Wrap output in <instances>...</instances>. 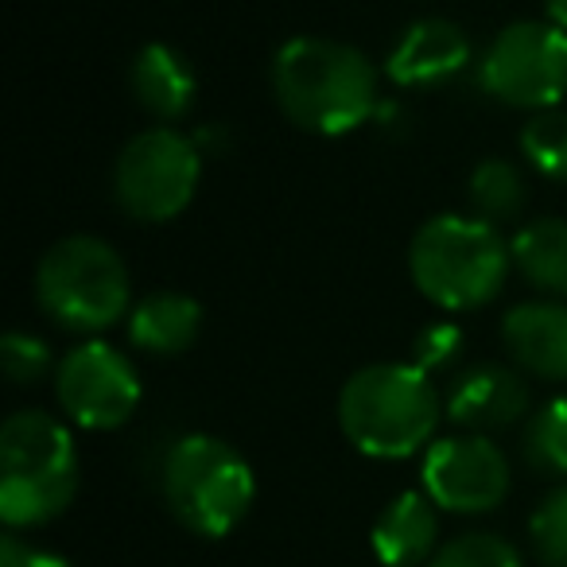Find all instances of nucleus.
I'll use <instances>...</instances> for the list:
<instances>
[{
    "label": "nucleus",
    "mask_w": 567,
    "mask_h": 567,
    "mask_svg": "<svg viewBox=\"0 0 567 567\" xmlns=\"http://www.w3.org/2000/svg\"><path fill=\"white\" fill-rule=\"evenodd\" d=\"M272 94L284 117L319 136L358 128L378 105V74L358 48L300 35L272 59Z\"/></svg>",
    "instance_id": "obj_1"
},
{
    "label": "nucleus",
    "mask_w": 567,
    "mask_h": 567,
    "mask_svg": "<svg viewBox=\"0 0 567 567\" xmlns=\"http://www.w3.org/2000/svg\"><path fill=\"white\" fill-rule=\"evenodd\" d=\"M79 494V447L63 420L40 409L0 427V517L9 528L55 520Z\"/></svg>",
    "instance_id": "obj_2"
},
{
    "label": "nucleus",
    "mask_w": 567,
    "mask_h": 567,
    "mask_svg": "<svg viewBox=\"0 0 567 567\" xmlns=\"http://www.w3.org/2000/svg\"><path fill=\"white\" fill-rule=\"evenodd\" d=\"M513 265V249L494 221L440 214L412 237L409 272L416 288L443 311L486 308L502 292Z\"/></svg>",
    "instance_id": "obj_3"
},
{
    "label": "nucleus",
    "mask_w": 567,
    "mask_h": 567,
    "mask_svg": "<svg viewBox=\"0 0 567 567\" xmlns=\"http://www.w3.org/2000/svg\"><path fill=\"white\" fill-rule=\"evenodd\" d=\"M339 424L362 455L404 458L432 440L440 424V393L416 365H365L342 385Z\"/></svg>",
    "instance_id": "obj_4"
},
{
    "label": "nucleus",
    "mask_w": 567,
    "mask_h": 567,
    "mask_svg": "<svg viewBox=\"0 0 567 567\" xmlns=\"http://www.w3.org/2000/svg\"><path fill=\"white\" fill-rule=\"evenodd\" d=\"M159 486L175 520L210 540L234 533L257 494V478L241 451L203 432L172 443L159 466Z\"/></svg>",
    "instance_id": "obj_5"
},
{
    "label": "nucleus",
    "mask_w": 567,
    "mask_h": 567,
    "mask_svg": "<svg viewBox=\"0 0 567 567\" xmlns=\"http://www.w3.org/2000/svg\"><path fill=\"white\" fill-rule=\"evenodd\" d=\"M35 300L66 331H105L128 311V268L102 237H63L35 268Z\"/></svg>",
    "instance_id": "obj_6"
},
{
    "label": "nucleus",
    "mask_w": 567,
    "mask_h": 567,
    "mask_svg": "<svg viewBox=\"0 0 567 567\" xmlns=\"http://www.w3.org/2000/svg\"><path fill=\"white\" fill-rule=\"evenodd\" d=\"M203 175L198 144L175 128H148L121 148L113 167L117 206L136 221H172L190 206Z\"/></svg>",
    "instance_id": "obj_7"
},
{
    "label": "nucleus",
    "mask_w": 567,
    "mask_h": 567,
    "mask_svg": "<svg viewBox=\"0 0 567 567\" xmlns=\"http://www.w3.org/2000/svg\"><path fill=\"white\" fill-rule=\"evenodd\" d=\"M478 82L513 110H556L567 97V32L536 20L509 24L482 55Z\"/></svg>",
    "instance_id": "obj_8"
},
{
    "label": "nucleus",
    "mask_w": 567,
    "mask_h": 567,
    "mask_svg": "<svg viewBox=\"0 0 567 567\" xmlns=\"http://www.w3.org/2000/svg\"><path fill=\"white\" fill-rule=\"evenodd\" d=\"M55 396L79 427L113 432L141 404V378L133 362L110 342H82L59 362Z\"/></svg>",
    "instance_id": "obj_9"
},
{
    "label": "nucleus",
    "mask_w": 567,
    "mask_h": 567,
    "mask_svg": "<svg viewBox=\"0 0 567 567\" xmlns=\"http://www.w3.org/2000/svg\"><path fill=\"white\" fill-rule=\"evenodd\" d=\"M424 494L451 513H489L509 494V463L486 435H451L427 447Z\"/></svg>",
    "instance_id": "obj_10"
},
{
    "label": "nucleus",
    "mask_w": 567,
    "mask_h": 567,
    "mask_svg": "<svg viewBox=\"0 0 567 567\" xmlns=\"http://www.w3.org/2000/svg\"><path fill=\"white\" fill-rule=\"evenodd\" d=\"M528 412V385L509 365H471L455 378L447 416L474 435L517 424Z\"/></svg>",
    "instance_id": "obj_11"
},
{
    "label": "nucleus",
    "mask_w": 567,
    "mask_h": 567,
    "mask_svg": "<svg viewBox=\"0 0 567 567\" xmlns=\"http://www.w3.org/2000/svg\"><path fill=\"white\" fill-rule=\"evenodd\" d=\"M471 63V40L455 20H420L396 40L389 55V79L396 86H440Z\"/></svg>",
    "instance_id": "obj_12"
},
{
    "label": "nucleus",
    "mask_w": 567,
    "mask_h": 567,
    "mask_svg": "<svg viewBox=\"0 0 567 567\" xmlns=\"http://www.w3.org/2000/svg\"><path fill=\"white\" fill-rule=\"evenodd\" d=\"M502 342L513 362L544 381H567V303L536 300L505 316Z\"/></svg>",
    "instance_id": "obj_13"
},
{
    "label": "nucleus",
    "mask_w": 567,
    "mask_h": 567,
    "mask_svg": "<svg viewBox=\"0 0 567 567\" xmlns=\"http://www.w3.org/2000/svg\"><path fill=\"white\" fill-rule=\"evenodd\" d=\"M440 505L427 494H409L393 497V502L381 509V517L373 520L370 544L378 551V559L385 567H416V564H432L435 540H440V517H435Z\"/></svg>",
    "instance_id": "obj_14"
},
{
    "label": "nucleus",
    "mask_w": 567,
    "mask_h": 567,
    "mask_svg": "<svg viewBox=\"0 0 567 567\" xmlns=\"http://www.w3.org/2000/svg\"><path fill=\"white\" fill-rule=\"evenodd\" d=\"M133 94L152 117L159 121H179L187 117V110L195 105V71L190 63L167 43H148L141 55L133 59Z\"/></svg>",
    "instance_id": "obj_15"
},
{
    "label": "nucleus",
    "mask_w": 567,
    "mask_h": 567,
    "mask_svg": "<svg viewBox=\"0 0 567 567\" xmlns=\"http://www.w3.org/2000/svg\"><path fill=\"white\" fill-rule=\"evenodd\" d=\"M203 331V308L183 292H152L128 316V339L148 354H183Z\"/></svg>",
    "instance_id": "obj_16"
},
{
    "label": "nucleus",
    "mask_w": 567,
    "mask_h": 567,
    "mask_svg": "<svg viewBox=\"0 0 567 567\" xmlns=\"http://www.w3.org/2000/svg\"><path fill=\"white\" fill-rule=\"evenodd\" d=\"M509 249L517 272L533 284L536 292L567 300V221H533V226L517 229Z\"/></svg>",
    "instance_id": "obj_17"
},
{
    "label": "nucleus",
    "mask_w": 567,
    "mask_h": 567,
    "mask_svg": "<svg viewBox=\"0 0 567 567\" xmlns=\"http://www.w3.org/2000/svg\"><path fill=\"white\" fill-rule=\"evenodd\" d=\"M471 206L486 221H509L525 210V179L509 159H482L471 172Z\"/></svg>",
    "instance_id": "obj_18"
},
{
    "label": "nucleus",
    "mask_w": 567,
    "mask_h": 567,
    "mask_svg": "<svg viewBox=\"0 0 567 567\" xmlns=\"http://www.w3.org/2000/svg\"><path fill=\"white\" fill-rule=\"evenodd\" d=\"M525 458L540 474H567V396H556L528 416Z\"/></svg>",
    "instance_id": "obj_19"
},
{
    "label": "nucleus",
    "mask_w": 567,
    "mask_h": 567,
    "mask_svg": "<svg viewBox=\"0 0 567 567\" xmlns=\"http://www.w3.org/2000/svg\"><path fill=\"white\" fill-rule=\"evenodd\" d=\"M520 152L536 172L567 179V110H540L520 128Z\"/></svg>",
    "instance_id": "obj_20"
},
{
    "label": "nucleus",
    "mask_w": 567,
    "mask_h": 567,
    "mask_svg": "<svg viewBox=\"0 0 567 567\" xmlns=\"http://www.w3.org/2000/svg\"><path fill=\"white\" fill-rule=\"evenodd\" d=\"M427 567H520V551L497 533H463L443 544Z\"/></svg>",
    "instance_id": "obj_21"
},
{
    "label": "nucleus",
    "mask_w": 567,
    "mask_h": 567,
    "mask_svg": "<svg viewBox=\"0 0 567 567\" xmlns=\"http://www.w3.org/2000/svg\"><path fill=\"white\" fill-rule=\"evenodd\" d=\"M528 540L540 564L567 567V486L551 489L528 520Z\"/></svg>",
    "instance_id": "obj_22"
},
{
    "label": "nucleus",
    "mask_w": 567,
    "mask_h": 567,
    "mask_svg": "<svg viewBox=\"0 0 567 567\" xmlns=\"http://www.w3.org/2000/svg\"><path fill=\"white\" fill-rule=\"evenodd\" d=\"M0 365H4V378L12 385H35L40 378H48L51 370V350L43 347L35 334L9 331L0 342Z\"/></svg>",
    "instance_id": "obj_23"
},
{
    "label": "nucleus",
    "mask_w": 567,
    "mask_h": 567,
    "mask_svg": "<svg viewBox=\"0 0 567 567\" xmlns=\"http://www.w3.org/2000/svg\"><path fill=\"white\" fill-rule=\"evenodd\" d=\"M458 347H463V331H458L455 323H432L420 331L416 342H412L409 365H416V370H424L427 378H432L435 370H443V365L458 354Z\"/></svg>",
    "instance_id": "obj_24"
},
{
    "label": "nucleus",
    "mask_w": 567,
    "mask_h": 567,
    "mask_svg": "<svg viewBox=\"0 0 567 567\" xmlns=\"http://www.w3.org/2000/svg\"><path fill=\"white\" fill-rule=\"evenodd\" d=\"M0 567H71V559L55 556L48 548H35V544H24L17 533H9L0 540Z\"/></svg>",
    "instance_id": "obj_25"
},
{
    "label": "nucleus",
    "mask_w": 567,
    "mask_h": 567,
    "mask_svg": "<svg viewBox=\"0 0 567 567\" xmlns=\"http://www.w3.org/2000/svg\"><path fill=\"white\" fill-rule=\"evenodd\" d=\"M548 17L551 24H559L567 32V0H548Z\"/></svg>",
    "instance_id": "obj_26"
}]
</instances>
